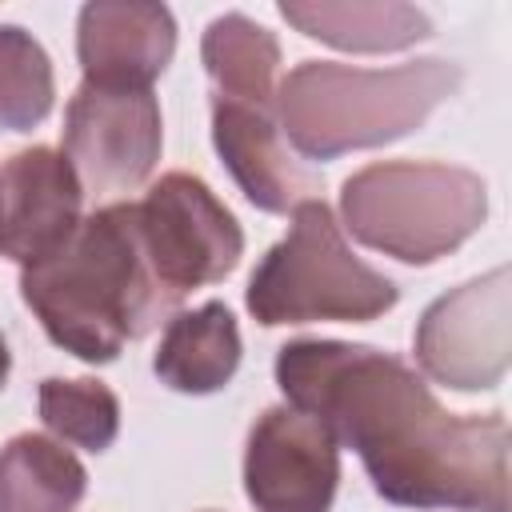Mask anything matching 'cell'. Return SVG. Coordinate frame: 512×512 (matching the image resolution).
<instances>
[{
	"label": "cell",
	"mask_w": 512,
	"mask_h": 512,
	"mask_svg": "<svg viewBox=\"0 0 512 512\" xmlns=\"http://www.w3.org/2000/svg\"><path fill=\"white\" fill-rule=\"evenodd\" d=\"M276 384L292 408L364 460L388 504L508 512V420L448 412L392 352L300 336L276 352Z\"/></svg>",
	"instance_id": "6da1fadb"
},
{
	"label": "cell",
	"mask_w": 512,
	"mask_h": 512,
	"mask_svg": "<svg viewBox=\"0 0 512 512\" xmlns=\"http://www.w3.org/2000/svg\"><path fill=\"white\" fill-rule=\"evenodd\" d=\"M20 296L48 340L84 364H112L184 304L160 280L132 200L96 208L52 256L20 268Z\"/></svg>",
	"instance_id": "7a4b0ae2"
},
{
	"label": "cell",
	"mask_w": 512,
	"mask_h": 512,
	"mask_svg": "<svg viewBox=\"0 0 512 512\" xmlns=\"http://www.w3.org/2000/svg\"><path fill=\"white\" fill-rule=\"evenodd\" d=\"M460 64L428 56L396 68H352L304 60L276 84V124L304 160L380 148L416 132L448 96L460 92Z\"/></svg>",
	"instance_id": "3957f363"
},
{
	"label": "cell",
	"mask_w": 512,
	"mask_h": 512,
	"mask_svg": "<svg viewBox=\"0 0 512 512\" xmlns=\"http://www.w3.org/2000/svg\"><path fill=\"white\" fill-rule=\"evenodd\" d=\"M344 228L400 264H432L480 232L488 188L472 168L436 160H380L340 188Z\"/></svg>",
	"instance_id": "277c9868"
},
{
	"label": "cell",
	"mask_w": 512,
	"mask_h": 512,
	"mask_svg": "<svg viewBox=\"0 0 512 512\" xmlns=\"http://www.w3.org/2000/svg\"><path fill=\"white\" fill-rule=\"evenodd\" d=\"M396 300L400 288L352 256L332 208L320 196L292 208L288 236L264 252L244 292L252 320L264 328L312 320L364 324L396 308Z\"/></svg>",
	"instance_id": "5b68a950"
},
{
	"label": "cell",
	"mask_w": 512,
	"mask_h": 512,
	"mask_svg": "<svg viewBox=\"0 0 512 512\" xmlns=\"http://www.w3.org/2000/svg\"><path fill=\"white\" fill-rule=\"evenodd\" d=\"M164 128L152 88L80 84L64 108V160L84 192L120 196L140 188L160 160Z\"/></svg>",
	"instance_id": "8992f818"
},
{
	"label": "cell",
	"mask_w": 512,
	"mask_h": 512,
	"mask_svg": "<svg viewBox=\"0 0 512 512\" xmlns=\"http://www.w3.org/2000/svg\"><path fill=\"white\" fill-rule=\"evenodd\" d=\"M512 356V288L508 268H492L440 300L416 324V360L428 380L452 392L496 388Z\"/></svg>",
	"instance_id": "52a82bcc"
},
{
	"label": "cell",
	"mask_w": 512,
	"mask_h": 512,
	"mask_svg": "<svg viewBox=\"0 0 512 512\" xmlns=\"http://www.w3.org/2000/svg\"><path fill=\"white\" fill-rule=\"evenodd\" d=\"M136 212L148 256L176 296L224 280L244 256V232L236 216L192 172L160 176Z\"/></svg>",
	"instance_id": "ba28073f"
},
{
	"label": "cell",
	"mask_w": 512,
	"mask_h": 512,
	"mask_svg": "<svg viewBox=\"0 0 512 512\" xmlns=\"http://www.w3.org/2000/svg\"><path fill=\"white\" fill-rule=\"evenodd\" d=\"M340 484V444L292 408H264L244 448V492L256 512H328Z\"/></svg>",
	"instance_id": "9c48e42d"
},
{
	"label": "cell",
	"mask_w": 512,
	"mask_h": 512,
	"mask_svg": "<svg viewBox=\"0 0 512 512\" xmlns=\"http://www.w3.org/2000/svg\"><path fill=\"white\" fill-rule=\"evenodd\" d=\"M84 188L48 144L20 148L0 164V256L20 268L52 256L84 220Z\"/></svg>",
	"instance_id": "30bf717a"
},
{
	"label": "cell",
	"mask_w": 512,
	"mask_h": 512,
	"mask_svg": "<svg viewBox=\"0 0 512 512\" xmlns=\"http://www.w3.org/2000/svg\"><path fill=\"white\" fill-rule=\"evenodd\" d=\"M176 52V20L156 0H92L76 16V60L88 84L148 88Z\"/></svg>",
	"instance_id": "8fae6325"
},
{
	"label": "cell",
	"mask_w": 512,
	"mask_h": 512,
	"mask_svg": "<svg viewBox=\"0 0 512 512\" xmlns=\"http://www.w3.org/2000/svg\"><path fill=\"white\" fill-rule=\"evenodd\" d=\"M212 144L260 212H292L320 192V176L292 156L272 108L212 96Z\"/></svg>",
	"instance_id": "7c38bea8"
},
{
	"label": "cell",
	"mask_w": 512,
	"mask_h": 512,
	"mask_svg": "<svg viewBox=\"0 0 512 512\" xmlns=\"http://www.w3.org/2000/svg\"><path fill=\"white\" fill-rule=\"evenodd\" d=\"M280 16L340 52H404L432 36L428 12L400 0H280Z\"/></svg>",
	"instance_id": "4fadbf2b"
},
{
	"label": "cell",
	"mask_w": 512,
	"mask_h": 512,
	"mask_svg": "<svg viewBox=\"0 0 512 512\" xmlns=\"http://www.w3.org/2000/svg\"><path fill=\"white\" fill-rule=\"evenodd\" d=\"M240 328L228 304L208 300L192 312H176L160 336L152 356V372L160 384L184 396L220 392L240 368Z\"/></svg>",
	"instance_id": "5bb4252c"
},
{
	"label": "cell",
	"mask_w": 512,
	"mask_h": 512,
	"mask_svg": "<svg viewBox=\"0 0 512 512\" xmlns=\"http://www.w3.org/2000/svg\"><path fill=\"white\" fill-rule=\"evenodd\" d=\"M204 72L224 100L272 108L276 100V68H280V40L264 24L244 12H224L204 28L200 40Z\"/></svg>",
	"instance_id": "9a60e30c"
},
{
	"label": "cell",
	"mask_w": 512,
	"mask_h": 512,
	"mask_svg": "<svg viewBox=\"0 0 512 512\" xmlns=\"http://www.w3.org/2000/svg\"><path fill=\"white\" fill-rule=\"evenodd\" d=\"M84 492L88 472L60 440L20 432L0 448V512H72Z\"/></svg>",
	"instance_id": "2e32d148"
},
{
	"label": "cell",
	"mask_w": 512,
	"mask_h": 512,
	"mask_svg": "<svg viewBox=\"0 0 512 512\" xmlns=\"http://www.w3.org/2000/svg\"><path fill=\"white\" fill-rule=\"evenodd\" d=\"M36 408H40L44 428L52 436H60V444H76L84 452L112 448V440L120 432V400L100 380L48 376V380H40Z\"/></svg>",
	"instance_id": "e0dca14e"
},
{
	"label": "cell",
	"mask_w": 512,
	"mask_h": 512,
	"mask_svg": "<svg viewBox=\"0 0 512 512\" xmlns=\"http://www.w3.org/2000/svg\"><path fill=\"white\" fill-rule=\"evenodd\" d=\"M56 100V76L44 44L20 24H0V128L32 132Z\"/></svg>",
	"instance_id": "ac0fdd59"
},
{
	"label": "cell",
	"mask_w": 512,
	"mask_h": 512,
	"mask_svg": "<svg viewBox=\"0 0 512 512\" xmlns=\"http://www.w3.org/2000/svg\"><path fill=\"white\" fill-rule=\"evenodd\" d=\"M8 372H12V356H8V344H4V332H0V388L8 384Z\"/></svg>",
	"instance_id": "d6986e66"
}]
</instances>
